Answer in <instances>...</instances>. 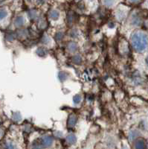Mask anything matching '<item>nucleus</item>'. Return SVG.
<instances>
[{
  "label": "nucleus",
  "instance_id": "nucleus-1",
  "mask_svg": "<svg viewBox=\"0 0 148 149\" xmlns=\"http://www.w3.org/2000/svg\"><path fill=\"white\" fill-rule=\"evenodd\" d=\"M130 42L135 51L143 52L148 48V36L141 31H137L133 33Z\"/></svg>",
  "mask_w": 148,
  "mask_h": 149
},
{
  "label": "nucleus",
  "instance_id": "nucleus-2",
  "mask_svg": "<svg viewBox=\"0 0 148 149\" xmlns=\"http://www.w3.org/2000/svg\"><path fill=\"white\" fill-rule=\"evenodd\" d=\"M143 22V19H142V16L141 15L140 12H136L135 14H134L132 17L131 22L134 25V26H139L142 24Z\"/></svg>",
  "mask_w": 148,
  "mask_h": 149
},
{
  "label": "nucleus",
  "instance_id": "nucleus-3",
  "mask_svg": "<svg viewBox=\"0 0 148 149\" xmlns=\"http://www.w3.org/2000/svg\"><path fill=\"white\" fill-rule=\"evenodd\" d=\"M42 141V145L43 146H46V147H49L51 146L53 144L54 142V139L51 136H43L41 139Z\"/></svg>",
  "mask_w": 148,
  "mask_h": 149
},
{
  "label": "nucleus",
  "instance_id": "nucleus-4",
  "mask_svg": "<svg viewBox=\"0 0 148 149\" xmlns=\"http://www.w3.org/2000/svg\"><path fill=\"white\" fill-rule=\"evenodd\" d=\"M78 122V119H77V117L76 116H74V114H71L69 116V119H68V127H74V125H76Z\"/></svg>",
  "mask_w": 148,
  "mask_h": 149
},
{
  "label": "nucleus",
  "instance_id": "nucleus-5",
  "mask_svg": "<svg viewBox=\"0 0 148 149\" xmlns=\"http://www.w3.org/2000/svg\"><path fill=\"white\" fill-rule=\"evenodd\" d=\"M135 148H147V144L145 139H137L135 143Z\"/></svg>",
  "mask_w": 148,
  "mask_h": 149
},
{
  "label": "nucleus",
  "instance_id": "nucleus-6",
  "mask_svg": "<svg viewBox=\"0 0 148 149\" xmlns=\"http://www.w3.org/2000/svg\"><path fill=\"white\" fill-rule=\"evenodd\" d=\"M66 142L69 143V145H74L77 142V136L74 134H71L67 136L66 137Z\"/></svg>",
  "mask_w": 148,
  "mask_h": 149
},
{
  "label": "nucleus",
  "instance_id": "nucleus-7",
  "mask_svg": "<svg viewBox=\"0 0 148 149\" xmlns=\"http://www.w3.org/2000/svg\"><path fill=\"white\" fill-rule=\"evenodd\" d=\"M67 48H68V50L71 52H75L78 49V44L74 42H70L69 44L67 45Z\"/></svg>",
  "mask_w": 148,
  "mask_h": 149
},
{
  "label": "nucleus",
  "instance_id": "nucleus-8",
  "mask_svg": "<svg viewBox=\"0 0 148 149\" xmlns=\"http://www.w3.org/2000/svg\"><path fill=\"white\" fill-rule=\"evenodd\" d=\"M49 17H50L51 19H54V20H57L60 17L59 12L56 10H52L50 12V14H49Z\"/></svg>",
  "mask_w": 148,
  "mask_h": 149
},
{
  "label": "nucleus",
  "instance_id": "nucleus-9",
  "mask_svg": "<svg viewBox=\"0 0 148 149\" xmlns=\"http://www.w3.org/2000/svg\"><path fill=\"white\" fill-rule=\"evenodd\" d=\"M36 53L40 57H44V56H46L47 54V51L44 48L40 47L37 49V50L36 51Z\"/></svg>",
  "mask_w": 148,
  "mask_h": 149
},
{
  "label": "nucleus",
  "instance_id": "nucleus-10",
  "mask_svg": "<svg viewBox=\"0 0 148 149\" xmlns=\"http://www.w3.org/2000/svg\"><path fill=\"white\" fill-rule=\"evenodd\" d=\"M24 22H25V20H24V18L22 17H18L15 20V25L17 27H21L24 25Z\"/></svg>",
  "mask_w": 148,
  "mask_h": 149
},
{
  "label": "nucleus",
  "instance_id": "nucleus-11",
  "mask_svg": "<svg viewBox=\"0 0 148 149\" xmlns=\"http://www.w3.org/2000/svg\"><path fill=\"white\" fill-rule=\"evenodd\" d=\"M72 62L74 63L77 65H80L81 63H82V58L80 55L78 54H76V55H74L72 57Z\"/></svg>",
  "mask_w": 148,
  "mask_h": 149
},
{
  "label": "nucleus",
  "instance_id": "nucleus-12",
  "mask_svg": "<svg viewBox=\"0 0 148 149\" xmlns=\"http://www.w3.org/2000/svg\"><path fill=\"white\" fill-rule=\"evenodd\" d=\"M12 119L16 122H20L22 120V116L20 115L19 113H14L12 115Z\"/></svg>",
  "mask_w": 148,
  "mask_h": 149
},
{
  "label": "nucleus",
  "instance_id": "nucleus-13",
  "mask_svg": "<svg viewBox=\"0 0 148 149\" xmlns=\"http://www.w3.org/2000/svg\"><path fill=\"white\" fill-rule=\"evenodd\" d=\"M58 76H59V78L61 81H63L67 79L68 74L66 72H60L59 73V74H58Z\"/></svg>",
  "mask_w": 148,
  "mask_h": 149
},
{
  "label": "nucleus",
  "instance_id": "nucleus-14",
  "mask_svg": "<svg viewBox=\"0 0 148 149\" xmlns=\"http://www.w3.org/2000/svg\"><path fill=\"white\" fill-rule=\"evenodd\" d=\"M104 5L106 7H112L115 3V0H103Z\"/></svg>",
  "mask_w": 148,
  "mask_h": 149
},
{
  "label": "nucleus",
  "instance_id": "nucleus-15",
  "mask_svg": "<svg viewBox=\"0 0 148 149\" xmlns=\"http://www.w3.org/2000/svg\"><path fill=\"white\" fill-rule=\"evenodd\" d=\"M63 37H64L63 32H62V31H59V32H57V34H55V37H55L56 40L60 41L61 40H63Z\"/></svg>",
  "mask_w": 148,
  "mask_h": 149
},
{
  "label": "nucleus",
  "instance_id": "nucleus-16",
  "mask_svg": "<svg viewBox=\"0 0 148 149\" xmlns=\"http://www.w3.org/2000/svg\"><path fill=\"white\" fill-rule=\"evenodd\" d=\"M73 102L75 104H80V102H81V96L80 95H74V98H73Z\"/></svg>",
  "mask_w": 148,
  "mask_h": 149
},
{
  "label": "nucleus",
  "instance_id": "nucleus-17",
  "mask_svg": "<svg viewBox=\"0 0 148 149\" xmlns=\"http://www.w3.org/2000/svg\"><path fill=\"white\" fill-rule=\"evenodd\" d=\"M7 15L8 13L5 9H0V20H2L5 17H7Z\"/></svg>",
  "mask_w": 148,
  "mask_h": 149
},
{
  "label": "nucleus",
  "instance_id": "nucleus-18",
  "mask_svg": "<svg viewBox=\"0 0 148 149\" xmlns=\"http://www.w3.org/2000/svg\"><path fill=\"white\" fill-rule=\"evenodd\" d=\"M28 16L31 19H36V17H37V12H36L35 10H31L28 13Z\"/></svg>",
  "mask_w": 148,
  "mask_h": 149
},
{
  "label": "nucleus",
  "instance_id": "nucleus-19",
  "mask_svg": "<svg viewBox=\"0 0 148 149\" xmlns=\"http://www.w3.org/2000/svg\"><path fill=\"white\" fill-rule=\"evenodd\" d=\"M125 17V13L124 11H122V10H119V11L117 13V17L118 18V19H123Z\"/></svg>",
  "mask_w": 148,
  "mask_h": 149
},
{
  "label": "nucleus",
  "instance_id": "nucleus-20",
  "mask_svg": "<svg viewBox=\"0 0 148 149\" xmlns=\"http://www.w3.org/2000/svg\"><path fill=\"white\" fill-rule=\"evenodd\" d=\"M137 136H138V134H137L136 131H132L130 134V140H134L137 137Z\"/></svg>",
  "mask_w": 148,
  "mask_h": 149
},
{
  "label": "nucleus",
  "instance_id": "nucleus-21",
  "mask_svg": "<svg viewBox=\"0 0 148 149\" xmlns=\"http://www.w3.org/2000/svg\"><path fill=\"white\" fill-rule=\"evenodd\" d=\"M49 42H50V40H49V37H46V36H44V37H42V43H44V44H48Z\"/></svg>",
  "mask_w": 148,
  "mask_h": 149
},
{
  "label": "nucleus",
  "instance_id": "nucleus-22",
  "mask_svg": "<svg viewBox=\"0 0 148 149\" xmlns=\"http://www.w3.org/2000/svg\"><path fill=\"white\" fill-rule=\"evenodd\" d=\"M78 33L76 30H73V31H71L70 36L72 37H73V38H75V37H78Z\"/></svg>",
  "mask_w": 148,
  "mask_h": 149
},
{
  "label": "nucleus",
  "instance_id": "nucleus-23",
  "mask_svg": "<svg viewBox=\"0 0 148 149\" xmlns=\"http://www.w3.org/2000/svg\"><path fill=\"white\" fill-rule=\"evenodd\" d=\"M5 148H14L15 146L12 144V143H10V142H8L7 144L5 145Z\"/></svg>",
  "mask_w": 148,
  "mask_h": 149
},
{
  "label": "nucleus",
  "instance_id": "nucleus-24",
  "mask_svg": "<svg viewBox=\"0 0 148 149\" xmlns=\"http://www.w3.org/2000/svg\"><path fill=\"white\" fill-rule=\"evenodd\" d=\"M129 1V2L131 4H138V3H140L141 2H142L143 0H128Z\"/></svg>",
  "mask_w": 148,
  "mask_h": 149
},
{
  "label": "nucleus",
  "instance_id": "nucleus-25",
  "mask_svg": "<svg viewBox=\"0 0 148 149\" xmlns=\"http://www.w3.org/2000/svg\"><path fill=\"white\" fill-rule=\"evenodd\" d=\"M6 39L8 40H14V36L13 35V34H8L7 37H6Z\"/></svg>",
  "mask_w": 148,
  "mask_h": 149
},
{
  "label": "nucleus",
  "instance_id": "nucleus-26",
  "mask_svg": "<svg viewBox=\"0 0 148 149\" xmlns=\"http://www.w3.org/2000/svg\"><path fill=\"white\" fill-rule=\"evenodd\" d=\"M54 135L57 136V137H61V136H63V133L62 132H60V131H57V132L55 133V134Z\"/></svg>",
  "mask_w": 148,
  "mask_h": 149
},
{
  "label": "nucleus",
  "instance_id": "nucleus-27",
  "mask_svg": "<svg viewBox=\"0 0 148 149\" xmlns=\"http://www.w3.org/2000/svg\"><path fill=\"white\" fill-rule=\"evenodd\" d=\"M45 1H46V0H37V2H38L39 4L44 3V2H45Z\"/></svg>",
  "mask_w": 148,
  "mask_h": 149
},
{
  "label": "nucleus",
  "instance_id": "nucleus-28",
  "mask_svg": "<svg viewBox=\"0 0 148 149\" xmlns=\"http://www.w3.org/2000/svg\"><path fill=\"white\" fill-rule=\"evenodd\" d=\"M145 62H146L147 66H148V55H147V58H146V60H145Z\"/></svg>",
  "mask_w": 148,
  "mask_h": 149
},
{
  "label": "nucleus",
  "instance_id": "nucleus-29",
  "mask_svg": "<svg viewBox=\"0 0 148 149\" xmlns=\"http://www.w3.org/2000/svg\"><path fill=\"white\" fill-rule=\"evenodd\" d=\"M147 26H148V22H147Z\"/></svg>",
  "mask_w": 148,
  "mask_h": 149
},
{
  "label": "nucleus",
  "instance_id": "nucleus-30",
  "mask_svg": "<svg viewBox=\"0 0 148 149\" xmlns=\"http://www.w3.org/2000/svg\"><path fill=\"white\" fill-rule=\"evenodd\" d=\"M147 6H148V0H147Z\"/></svg>",
  "mask_w": 148,
  "mask_h": 149
}]
</instances>
